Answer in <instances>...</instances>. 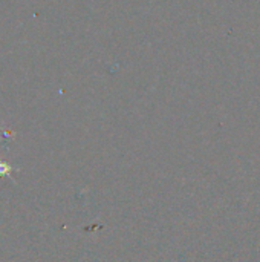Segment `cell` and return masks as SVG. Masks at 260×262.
Segmentation results:
<instances>
[{
  "mask_svg": "<svg viewBox=\"0 0 260 262\" xmlns=\"http://www.w3.org/2000/svg\"><path fill=\"white\" fill-rule=\"evenodd\" d=\"M12 167L6 163H0V177H11Z\"/></svg>",
  "mask_w": 260,
  "mask_h": 262,
  "instance_id": "cell-1",
  "label": "cell"
}]
</instances>
